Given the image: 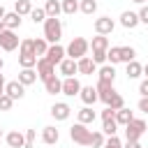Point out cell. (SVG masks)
<instances>
[{"label": "cell", "mask_w": 148, "mask_h": 148, "mask_svg": "<svg viewBox=\"0 0 148 148\" xmlns=\"http://www.w3.org/2000/svg\"><path fill=\"white\" fill-rule=\"evenodd\" d=\"M62 37V23L58 16H46L44 21V39L51 42V44H58Z\"/></svg>", "instance_id": "obj_1"}, {"label": "cell", "mask_w": 148, "mask_h": 148, "mask_svg": "<svg viewBox=\"0 0 148 148\" xmlns=\"http://www.w3.org/2000/svg\"><path fill=\"white\" fill-rule=\"evenodd\" d=\"M88 49H90V44H88L83 37H74V39L69 42V46L65 49V56H69L72 60H79V58H83V56L88 53Z\"/></svg>", "instance_id": "obj_2"}, {"label": "cell", "mask_w": 148, "mask_h": 148, "mask_svg": "<svg viewBox=\"0 0 148 148\" xmlns=\"http://www.w3.org/2000/svg\"><path fill=\"white\" fill-rule=\"evenodd\" d=\"M69 136H72V141L79 143V146H90V136H92V132H90L86 125L76 123V125L69 127Z\"/></svg>", "instance_id": "obj_3"}, {"label": "cell", "mask_w": 148, "mask_h": 148, "mask_svg": "<svg viewBox=\"0 0 148 148\" xmlns=\"http://www.w3.org/2000/svg\"><path fill=\"white\" fill-rule=\"evenodd\" d=\"M143 132H146V120H141V118H134L125 125V139L127 141H139V136Z\"/></svg>", "instance_id": "obj_4"}, {"label": "cell", "mask_w": 148, "mask_h": 148, "mask_svg": "<svg viewBox=\"0 0 148 148\" xmlns=\"http://www.w3.org/2000/svg\"><path fill=\"white\" fill-rule=\"evenodd\" d=\"M18 44H21V39L16 37L14 30H7V28H5V30L0 32V49H2V51H14Z\"/></svg>", "instance_id": "obj_5"}, {"label": "cell", "mask_w": 148, "mask_h": 148, "mask_svg": "<svg viewBox=\"0 0 148 148\" xmlns=\"http://www.w3.org/2000/svg\"><path fill=\"white\" fill-rule=\"evenodd\" d=\"M95 90H97V99H102L106 106H109V102L116 97V90H113V83H106V81H97V86H95Z\"/></svg>", "instance_id": "obj_6"}, {"label": "cell", "mask_w": 148, "mask_h": 148, "mask_svg": "<svg viewBox=\"0 0 148 148\" xmlns=\"http://www.w3.org/2000/svg\"><path fill=\"white\" fill-rule=\"evenodd\" d=\"M44 58H46V60H49V62H51V65L56 67V65H60V62L65 60V49H62L60 44H51Z\"/></svg>", "instance_id": "obj_7"}, {"label": "cell", "mask_w": 148, "mask_h": 148, "mask_svg": "<svg viewBox=\"0 0 148 148\" xmlns=\"http://www.w3.org/2000/svg\"><path fill=\"white\" fill-rule=\"evenodd\" d=\"M113 28H116V23H113V18H109V16H102V18H97L95 21V30H97V35H111L113 32Z\"/></svg>", "instance_id": "obj_8"}, {"label": "cell", "mask_w": 148, "mask_h": 148, "mask_svg": "<svg viewBox=\"0 0 148 148\" xmlns=\"http://www.w3.org/2000/svg\"><path fill=\"white\" fill-rule=\"evenodd\" d=\"M53 74H56V67H53L46 58H39V60H37V76H39L42 81H46V79L53 76Z\"/></svg>", "instance_id": "obj_9"}, {"label": "cell", "mask_w": 148, "mask_h": 148, "mask_svg": "<svg viewBox=\"0 0 148 148\" xmlns=\"http://www.w3.org/2000/svg\"><path fill=\"white\" fill-rule=\"evenodd\" d=\"M62 95H67V97H74V95H79L81 92V83L74 79V76H67L65 81H62V90H60Z\"/></svg>", "instance_id": "obj_10"}, {"label": "cell", "mask_w": 148, "mask_h": 148, "mask_svg": "<svg viewBox=\"0 0 148 148\" xmlns=\"http://www.w3.org/2000/svg\"><path fill=\"white\" fill-rule=\"evenodd\" d=\"M5 95H9L12 99H21L25 95V86H21L18 81H9L5 83Z\"/></svg>", "instance_id": "obj_11"}, {"label": "cell", "mask_w": 148, "mask_h": 148, "mask_svg": "<svg viewBox=\"0 0 148 148\" xmlns=\"http://www.w3.org/2000/svg\"><path fill=\"white\" fill-rule=\"evenodd\" d=\"M69 113H72V109H69V104H65V102H58V104L51 106V116H53L56 120H67Z\"/></svg>", "instance_id": "obj_12"}, {"label": "cell", "mask_w": 148, "mask_h": 148, "mask_svg": "<svg viewBox=\"0 0 148 148\" xmlns=\"http://www.w3.org/2000/svg\"><path fill=\"white\" fill-rule=\"evenodd\" d=\"M95 62H92V58H88V56H83V58H79L76 60V72L79 74H95Z\"/></svg>", "instance_id": "obj_13"}, {"label": "cell", "mask_w": 148, "mask_h": 148, "mask_svg": "<svg viewBox=\"0 0 148 148\" xmlns=\"http://www.w3.org/2000/svg\"><path fill=\"white\" fill-rule=\"evenodd\" d=\"M79 97L83 99V104H86V106H90V104H95V102H97V90H95L92 86H81Z\"/></svg>", "instance_id": "obj_14"}, {"label": "cell", "mask_w": 148, "mask_h": 148, "mask_svg": "<svg viewBox=\"0 0 148 148\" xmlns=\"http://www.w3.org/2000/svg\"><path fill=\"white\" fill-rule=\"evenodd\" d=\"M5 141H7L9 148H23V143H25V134H21L18 130H14V132H9V134L5 136Z\"/></svg>", "instance_id": "obj_15"}, {"label": "cell", "mask_w": 148, "mask_h": 148, "mask_svg": "<svg viewBox=\"0 0 148 148\" xmlns=\"http://www.w3.org/2000/svg\"><path fill=\"white\" fill-rule=\"evenodd\" d=\"M58 139H60V132H58L53 125H49V127L42 130V141H44V143L53 146V143H58Z\"/></svg>", "instance_id": "obj_16"}, {"label": "cell", "mask_w": 148, "mask_h": 148, "mask_svg": "<svg viewBox=\"0 0 148 148\" xmlns=\"http://www.w3.org/2000/svg\"><path fill=\"white\" fill-rule=\"evenodd\" d=\"M120 25L123 28H136L139 25V16H136V12H123L120 14Z\"/></svg>", "instance_id": "obj_17"}, {"label": "cell", "mask_w": 148, "mask_h": 148, "mask_svg": "<svg viewBox=\"0 0 148 148\" xmlns=\"http://www.w3.org/2000/svg\"><path fill=\"white\" fill-rule=\"evenodd\" d=\"M44 88H46V92H49V95H58V92L62 90V81L53 74V76H49V79L44 81Z\"/></svg>", "instance_id": "obj_18"}, {"label": "cell", "mask_w": 148, "mask_h": 148, "mask_svg": "<svg viewBox=\"0 0 148 148\" xmlns=\"http://www.w3.org/2000/svg\"><path fill=\"white\" fill-rule=\"evenodd\" d=\"M58 67H60V74H62L65 79H67V76H74V74H76V60H72V58H65V60H62V62H60Z\"/></svg>", "instance_id": "obj_19"}, {"label": "cell", "mask_w": 148, "mask_h": 148, "mask_svg": "<svg viewBox=\"0 0 148 148\" xmlns=\"http://www.w3.org/2000/svg\"><path fill=\"white\" fill-rule=\"evenodd\" d=\"M16 81H18L21 86H32V83L37 81V72H35V69H21Z\"/></svg>", "instance_id": "obj_20"}, {"label": "cell", "mask_w": 148, "mask_h": 148, "mask_svg": "<svg viewBox=\"0 0 148 148\" xmlns=\"http://www.w3.org/2000/svg\"><path fill=\"white\" fill-rule=\"evenodd\" d=\"M2 23H5V28H7V30H16V28L21 25V16H18L16 12H9V14H5Z\"/></svg>", "instance_id": "obj_21"}, {"label": "cell", "mask_w": 148, "mask_h": 148, "mask_svg": "<svg viewBox=\"0 0 148 148\" xmlns=\"http://www.w3.org/2000/svg\"><path fill=\"white\" fill-rule=\"evenodd\" d=\"M18 65H21V69H32L37 65V56L35 53H21L18 56Z\"/></svg>", "instance_id": "obj_22"}, {"label": "cell", "mask_w": 148, "mask_h": 148, "mask_svg": "<svg viewBox=\"0 0 148 148\" xmlns=\"http://www.w3.org/2000/svg\"><path fill=\"white\" fill-rule=\"evenodd\" d=\"M130 120H134V113H132L130 109H125V106H123V109H118V111H116V125H123V127H125Z\"/></svg>", "instance_id": "obj_23"}, {"label": "cell", "mask_w": 148, "mask_h": 148, "mask_svg": "<svg viewBox=\"0 0 148 148\" xmlns=\"http://www.w3.org/2000/svg\"><path fill=\"white\" fill-rule=\"evenodd\" d=\"M113 79H116V69H113V65H104V67H99V81L113 83Z\"/></svg>", "instance_id": "obj_24"}, {"label": "cell", "mask_w": 148, "mask_h": 148, "mask_svg": "<svg viewBox=\"0 0 148 148\" xmlns=\"http://www.w3.org/2000/svg\"><path fill=\"white\" fill-rule=\"evenodd\" d=\"M92 120H95V111H92L90 106H83V109L79 111V123H81V125H90Z\"/></svg>", "instance_id": "obj_25"}, {"label": "cell", "mask_w": 148, "mask_h": 148, "mask_svg": "<svg viewBox=\"0 0 148 148\" xmlns=\"http://www.w3.org/2000/svg\"><path fill=\"white\" fill-rule=\"evenodd\" d=\"M92 51H109V39L104 37V35H97V37H92Z\"/></svg>", "instance_id": "obj_26"}, {"label": "cell", "mask_w": 148, "mask_h": 148, "mask_svg": "<svg viewBox=\"0 0 148 148\" xmlns=\"http://www.w3.org/2000/svg\"><path fill=\"white\" fill-rule=\"evenodd\" d=\"M32 51H35V56H46V51H49V42L46 39H32Z\"/></svg>", "instance_id": "obj_27"}, {"label": "cell", "mask_w": 148, "mask_h": 148, "mask_svg": "<svg viewBox=\"0 0 148 148\" xmlns=\"http://www.w3.org/2000/svg\"><path fill=\"white\" fill-rule=\"evenodd\" d=\"M143 74V67L136 62V60H132V62H127V79H139Z\"/></svg>", "instance_id": "obj_28"}, {"label": "cell", "mask_w": 148, "mask_h": 148, "mask_svg": "<svg viewBox=\"0 0 148 148\" xmlns=\"http://www.w3.org/2000/svg\"><path fill=\"white\" fill-rule=\"evenodd\" d=\"M14 12H16L18 16H25V14H30V12H32V5H30V0H16V5H14Z\"/></svg>", "instance_id": "obj_29"}, {"label": "cell", "mask_w": 148, "mask_h": 148, "mask_svg": "<svg viewBox=\"0 0 148 148\" xmlns=\"http://www.w3.org/2000/svg\"><path fill=\"white\" fill-rule=\"evenodd\" d=\"M44 12H46V16H58L62 9H60V2H58V0H46Z\"/></svg>", "instance_id": "obj_30"}, {"label": "cell", "mask_w": 148, "mask_h": 148, "mask_svg": "<svg viewBox=\"0 0 148 148\" xmlns=\"http://www.w3.org/2000/svg\"><path fill=\"white\" fill-rule=\"evenodd\" d=\"M136 56V51L132 46H120V62H132Z\"/></svg>", "instance_id": "obj_31"}, {"label": "cell", "mask_w": 148, "mask_h": 148, "mask_svg": "<svg viewBox=\"0 0 148 148\" xmlns=\"http://www.w3.org/2000/svg\"><path fill=\"white\" fill-rule=\"evenodd\" d=\"M79 9H81L83 14H95L97 2H95V0H81V2H79Z\"/></svg>", "instance_id": "obj_32"}, {"label": "cell", "mask_w": 148, "mask_h": 148, "mask_svg": "<svg viewBox=\"0 0 148 148\" xmlns=\"http://www.w3.org/2000/svg\"><path fill=\"white\" fill-rule=\"evenodd\" d=\"M60 9L65 14H74V12H79V2L76 0H62L60 2Z\"/></svg>", "instance_id": "obj_33"}, {"label": "cell", "mask_w": 148, "mask_h": 148, "mask_svg": "<svg viewBox=\"0 0 148 148\" xmlns=\"http://www.w3.org/2000/svg\"><path fill=\"white\" fill-rule=\"evenodd\" d=\"M30 18H32V23H42V21H46V12H44V7H32V12H30Z\"/></svg>", "instance_id": "obj_34"}, {"label": "cell", "mask_w": 148, "mask_h": 148, "mask_svg": "<svg viewBox=\"0 0 148 148\" xmlns=\"http://www.w3.org/2000/svg\"><path fill=\"white\" fill-rule=\"evenodd\" d=\"M106 60H109L111 65L120 62V46H111V49L106 51Z\"/></svg>", "instance_id": "obj_35"}, {"label": "cell", "mask_w": 148, "mask_h": 148, "mask_svg": "<svg viewBox=\"0 0 148 148\" xmlns=\"http://www.w3.org/2000/svg\"><path fill=\"white\" fill-rule=\"evenodd\" d=\"M104 134H109V136H116V132H118V125H116V118H111V120H104Z\"/></svg>", "instance_id": "obj_36"}, {"label": "cell", "mask_w": 148, "mask_h": 148, "mask_svg": "<svg viewBox=\"0 0 148 148\" xmlns=\"http://www.w3.org/2000/svg\"><path fill=\"white\" fill-rule=\"evenodd\" d=\"M90 146H92V148H102V146H104V134H102V132H92Z\"/></svg>", "instance_id": "obj_37"}, {"label": "cell", "mask_w": 148, "mask_h": 148, "mask_svg": "<svg viewBox=\"0 0 148 148\" xmlns=\"http://www.w3.org/2000/svg\"><path fill=\"white\" fill-rule=\"evenodd\" d=\"M123 106H125V99H123V95H118V92H116V97L109 102V109L118 111V109H123Z\"/></svg>", "instance_id": "obj_38"}, {"label": "cell", "mask_w": 148, "mask_h": 148, "mask_svg": "<svg viewBox=\"0 0 148 148\" xmlns=\"http://www.w3.org/2000/svg\"><path fill=\"white\" fill-rule=\"evenodd\" d=\"M12 104H14V99L9 95H0V111H9Z\"/></svg>", "instance_id": "obj_39"}, {"label": "cell", "mask_w": 148, "mask_h": 148, "mask_svg": "<svg viewBox=\"0 0 148 148\" xmlns=\"http://www.w3.org/2000/svg\"><path fill=\"white\" fill-rule=\"evenodd\" d=\"M18 49H21V53H35L32 51V39H21Z\"/></svg>", "instance_id": "obj_40"}, {"label": "cell", "mask_w": 148, "mask_h": 148, "mask_svg": "<svg viewBox=\"0 0 148 148\" xmlns=\"http://www.w3.org/2000/svg\"><path fill=\"white\" fill-rule=\"evenodd\" d=\"M102 148H123V143H120L118 136H109V141H104Z\"/></svg>", "instance_id": "obj_41"}, {"label": "cell", "mask_w": 148, "mask_h": 148, "mask_svg": "<svg viewBox=\"0 0 148 148\" xmlns=\"http://www.w3.org/2000/svg\"><path fill=\"white\" fill-rule=\"evenodd\" d=\"M106 60V51H92V62L95 65H102Z\"/></svg>", "instance_id": "obj_42"}, {"label": "cell", "mask_w": 148, "mask_h": 148, "mask_svg": "<svg viewBox=\"0 0 148 148\" xmlns=\"http://www.w3.org/2000/svg\"><path fill=\"white\" fill-rule=\"evenodd\" d=\"M32 143H35V130H28V132H25V143H23V148H32Z\"/></svg>", "instance_id": "obj_43"}, {"label": "cell", "mask_w": 148, "mask_h": 148, "mask_svg": "<svg viewBox=\"0 0 148 148\" xmlns=\"http://www.w3.org/2000/svg\"><path fill=\"white\" fill-rule=\"evenodd\" d=\"M136 16H139V23H146V25H148V5H143Z\"/></svg>", "instance_id": "obj_44"}, {"label": "cell", "mask_w": 148, "mask_h": 148, "mask_svg": "<svg viewBox=\"0 0 148 148\" xmlns=\"http://www.w3.org/2000/svg\"><path fill=\"white\" fill-rule=\"evenodd\" d=\"M111 118H116V111H113V109H109V106H106V109H104V111H102V120H111Z\"/></svg>", "instance_id": "obj_45"}, {"label": "cell", "mask_w": 148, "mask_h": 148, "mask_svg": "<svg viewBox=\"0 0 148 148\" xmlns=\"http://www.w3.org/2000/svg\"><path fill=\"white\" fill-rule=\"evenodd\" d=\"M139 92H141V97H148V79H143V81H141Z\"/></svg>", "instance_id": "obj_46"}, {"label": "cell", "mask_w": 148, "mask_h": 148, "mask_svg": "<svg viewBox=\"0 0 148 148\" xmlns=\"http://www.w3.org/2000/svg\"><path fill=\"white\" fill-rule=\"evenodd\" d=\"M139 111L148 113V97H141V99H139Z\"/></svg>", "instance_id": "obj_47"}, {"label": "cell", "mask_w": 148, "mask_h": 148, "mask_svg": "<svg viewBox=\"0 0 148 148\" xmlns=\"http://www.w3.org/2000/svg\"><path fill=\"white\" fill-rule=\"evenodd\" d=\"M123 148H141V143H139V141H127Z\"/></svg>", "instance_id": "obj_48"}, {"label": "cell", "mask_w": 148, "mask_h": 148, "mask_svg": "<svg viewBox=\"0 0 148 148\" xmlns=\"http://www.w3.org/2000/svg\"><path fill=\"white\" fill-rule=\"evenodd\" d=\"M0 95H5V79H2V74H0Z\"/></svg>", "instance_id": "obj_49"}, {"label": "cell", "mask_w": 148, "mask_h": 148, "mask_svg": "<svg viewBox=\"0 0 148 148\" xmlns=\"http://www.w3.org/2000/svg\"><path fill=\"white\" fill-rule=\"evenodd\" d=\"M5 14H7V12H5V7H2V5H0V21H2V18H5Z\"/></svg>", "instance_id": "obj_50"}, {"label": "cell", "mask_w": 148, "mask_h": 148, "mask_svg": "<svg viewBox=\"0 0 148 148\" xmlns=\"http://www.w3.org/2000/svg\"><path fill=\"white\" fill-rule=\"evenodd\" d=\"M143 74H146V79H148V65H146V67H143Z\"/></svg>", "instance_id": "obj_51"}, {"label": "cell", "mask_w": 148, "mask_h": 148, "mask_svg": "<svg viewBox=\"0 0 148 148\" xmlns=\"http://www.w3.org/2000/svg\"><path fill=\"white\" fill-rule=\"evenodd\" d=\"M2 30H5V23H2V21H0V32H2Z\"/></svg>", "instance_id": "obj_52"}, {"label": "cell", "mask_w": 148, "mask_h": 148, "mask_svg": "<svg viewBox=\"0 0 148 148\" xmlns=\"http://www.w3.org/2000/svg\"><path fill=\"white\" fill-rule=\"evenodd\" d=\"M134 2H139V5H143V2H146V0H134Z\"/></svg>", "instance_id": "obj_53"}, {"label": "cell", "mask_w": 148, "mask_h": 148, "mask_svg": "<svg viewBox=\"0 0 148 148\" xmlns=\"http://www.w3.org/2000/svg\"><path fill=\"white\" fill-rule=\"evenodd\" d=\"M2 65H5V60H2V58H0V69H2Z\"/></svg>", "instance_id": "obj_54"}, {"label": "cell", "mask_w": 148, "mask_h": 148, "mask_svg": "<svg viewBox=\"0 0 148 148\" xmlns=\"http://www.w3.org/2000/svg\"><path fill=\"white\" fill-rule=\"evenodd\" d=\"M0 136H2V127H0Z\"/></svg>", "instance_id": "obj_55"}, {"label": "cell", "mask_w": 148, "mask_h": 148, "mask_svg": "<svg viewBox=\"0 0 148 148\" xmlns=\"http://www.w3.org/2000/svg\"><path fill=\"white\" fill-rule=\"evenodd\" d=\"M146 127H148V123H146Z\"/></svg>", "instance_id": "obj_56"}]
</instances>
